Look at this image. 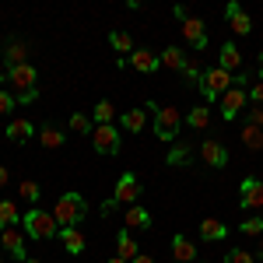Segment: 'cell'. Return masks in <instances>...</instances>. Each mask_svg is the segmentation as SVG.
I'll list each match as a JSON object with an SVG mask.
<instances>
[{
	"mask_svg": "<svg viewBox=\"0 0 263 263\" xmlns=\"http://www.w3.org/2000/svg\"><path fill=\"white\" fill-rule=\"evenodd\" d=\"M109 263H126V260H123V256H112V260H109Z\"/></svg>",
	"mask_w": 263,
	"mask_h": 263,
	"instance_id": "7bdbcfd3",
	"label": "cell"
},
{
	"mask_svg": "<svg viewBox=\"0 0 263 263\" xmlns=\"http://www.w3.org/2000/svg\"><path fill=\"white\" fill-rule=\"evenodd\" d=\"M182 39L190 42L193 49H207V25L200 18H186L182 21Z\"/></svg>",
	"mask_w": 263,
	"mask_h": 263,
	"instance_id": "30bf717a",
	"label": "cell"
},
{
	"mask_svg": "<svg viewBox=\"0 0 263 263\" xmlns=\"http://www.w3.org/2000/svg\"><path fill=\"white\" fill-rule=\"evenodd\" d=\"M63 141H67V137H63V130H60V126H53V123H42V126H39V144H42V147L57 151V147H60Z\"/></svg>",
	"mask_w": 263,
	"mask_h": 263,
	"instance_id": "d6986e66",
	"label": "cell"
},
{
	"mask_svg": "<svg viewBox=\"0 0 263 263\" xmlns=\"http://www.w3.org/2000/svg\"><path fill=\"white\" fill-rule=\"evenodd\" d=\"M239 228H242V235H263V218H246Z\"/></svg>",
	"mask_w": 263,
	"mask_h": 263,
	"instance_id": "e575fe53",
	"label": "cell"
},
{
	"mask_svg": "<svg viewBox=\"0 0 263 263\" xmlns=\"http://www.w3.org/2000/svg\"><path fill=\"white\" fill-rule=\"evenodd\" d=\"M18 197H21V200H28V203H39V197H42L39 182H35V179H25L18 186Z\"/></svg>",
	"mask_w": 263,
	"mask_h": 263,
	"instance_id": "f546056e",
	"label": "cell"
},
{
	"mask_svg": "<svg viewBox=\"0 0 263 263\" xmlns=\"http://www.w3.org/2000/svg\"><path fill=\"white\" fill-rule=\"evenodd\" d=\"M144 123H147V109H130V112H123V130H130V134H141Z\"/></svg>",
	"mask_w": 263,
	"mask_h": 263,
	"instance_id": "cb8c5ba5",
	"label": "cell"
},
{
	"mask_svg": "<svg viewBox=\"0 0 263 263\" xmlns=\"http://www.w3.org/2000/svg\"><path fill=\"white\" fill-rule=\"evenodd\" d=\"M137 197H141V179L134 176V172H123L120 179H116V193H112V200L116 203H137Z\"/></svg>",
	"mask_w": 263,
	"mask_h": 263,
	"instance_id": "52a82bcc",
	"label": "cell"
},
{
	"mask_svg": "<svg viewBox=\"0 0 263 263\" xmlns=\"http://www.w3.org/2000/svg\"><path fill=\"white\" fill-rule=\"evenodd\" d=\"M239 203L246 211H263V182L260 179H242V190H239Z\"/></svg>",
	"mask_w": 263,
	"mask_h": 263,
	"instance_id": "9c48e42d",
	"label": "cell"
},
{
	"mask_svg": "<svg viewBox=\"0 0 263 263\" xmlns=\"http://www.w3.org/2000/svg\"><path fill=\"white\" fill-rule=\"evenodd\" d=\"M14 105H18V102H14V95H11V91H4V88H0V112H11V109H14Z\"/></svg>",
	"mask_w": 263,
	"mask_h": 263,
	"instance_id": "d590c367",
	"label": "cell"
},
{
	"mask_svg": "<svg viewBox=\"0 0 263 263\" xmlns=\"http://www.w3.org/2000/svg\"><path fill=\"white\" fill-rule=\"evenodd\" d=\"M7 179H11V168H4V165H0V186H4Z\"/></svg>",
	"mask_w": 263,
	"mask_h": 263,
	"instance_id": "60d3db41",
	"label": "cell"
},
{
	"mask_svg": "<svg viewBox=\"0 0 263 263\" xmlns=\"http://www.w3.org/2000/svg\"><path fill=\"white\" fill-rule=\"evenodd\" d=\"M126 63H130L134 70H141V74H155V70L162 67V60H158L151 49H134V53L126 57Z\"/></svg>",
	"mask_w": 263,
	"mask_h": 263,
	"instance_id": "4fadbf2b",
	"label": "cell"
},
{
	"mask_svg": "<svg viewBox=\"0 0 263 263\" xmlns=\"http://www.w3.org/2000/svg\"><path fill=\"white\" fill-rule=\"evenodd\" d=\"M224 263H256V260H253L249 249H228L224 253Z\"/></svg>",
	"mask_w": 263,
	"mask_h": 263,
	"instance_id": "836d02e7",
	"label": "cell"
},
{
	"mask_svg": "<svg viewBox=\"0 0 263 263\" xmlns=\"http://www.w3.org/2000/svg\"><path fill=\"white\" fill-rule=\"evenodd\" d=\"M0 84H7V67H0Z\"/></svg>",
	"mask_w": 263,
	"mask_h": 263,
	"instance_id": "b9f144b4",
	"label": "cell"
},
{
	"mask_svg": "<svg viewBox=\"0 0 263 263\" xmlns=\"http://www.w3.org/2000/svg\"><path fill=\"white\" fill-rule=\"evenodd\" d=\"M246 102H249V91H242V88H228V91L221 95V102H218V105H221V116L232 123L246 109Z\"/></svg>",
	"mask_w": 263,
	"mask_h": 263,
	"instance_id": "ba28073f",
	"label": "cell"
},
{
	"mask_svg": "<svg viewBox=\"0 0 263 263\" xmlns=\"http://www.w3.org/2000/svg\"><path fill=\"white\" fill-rule=\"evenodd\" d=\"M91 144H95L99 155H116V151H120V130H116L112 123L95 126V130H91Z\"/></svg>",
	"mask_w": 263,
	"mask_h": 263,
	"instance_id": "8992f818",
	"label": "cell"
},
{
	"mask_svg": "<svg viewBox=\"0 0 263 263\" xmlns=\"http://www.w3.org/2000/svg\"><path fill=\"white\" fill-rule=\"evenodd\" d=\"M112 120H116V105H112L109 99H102L99 105H95V123L105 126V123H112Z\"/></svg>",
	"mask_w": 263,
	"mask_h": 263,
	"instance_id": "83f0119b",
	"label": "cell"
},
{
	"mask_svg": "<svg viewBox=\"0 0 263 263\" xmlns=\"http://www.w3.org/2000/svg\"><path fill=\"white\" fill-rule=\"evenodd\" d=\"M123 224L126 228H151V211H144V207H126V214H123Z\"/></svg>",
	"mask_w": 263,
	"mask_h": 263,
	"instance_id": "ffe728a7",
	"label": "cell"
},
{
	"mask_svg": "<svg viewBox=\"0 0 263 263\" xmlns=\"http://www.w3.org/2000/svg\"><path fill=\"white\" fill-rule=\"evenodd\" d=\"M190 158H193L190 144H176V147L168 151V165H190Z\"/></svg>",
	"mask_w": 263,
	"mask_h": 263,
	"instance_id": "4dcf8cb0",
	"label": "cell"
},
{
	"mask_svg": "<svg viewBox=\"0 0 263 263\" xmlns=\"http://www.w3.org/2000/svg\"><path fill=\"white\" fill-rule=\"evenodd\" d=\"M224 18H228V25L235 28V35H249V32H253V21H249V14L242 11L239 0H232V4L224 7Z\"/></svg>",
	"mask_w": 263,
	"mask_h": 263,
	"instance_id": "8fae6325",
	"label": "cell"
},
{
	"mask_svg": "<svg viewBox=\"0 0 263 263\" xmlns=\"http://www.w3.org/2000/svg\"><path fill=\"white\" fill-rule=\"evenodd\" d=\"M84 214H88V200L81 193H63L53 207V218L60 228H78V221H84Z\"/></svg>",
	"mask_w": 263,
	"mask_h": 263,
	"instance_id": "7a4b0ae2",
	"label": "cell"
},
{
	"mask_svg": "<svg viewBox=\"0 0 263 263\" xmlns=\"http://www.w3.org/2000/svg\"><path fill=\"white\" fill-rule=\"evenodd\" d=\"M200 235L207 239V242H224V239H228V228H224L218 218H203L200 221Z\"/></svg>",
	"mask_w": 263,
	"mask_h": 263,
	"instance_id": "e0dca14e",
	"label": "cell"
},
{
	"mask_svg": "<svg viewBox=\"0 0 263 263\" xmlns=\"http://www.w3.org/2000/svg\"><path fill=\"white\" fill-rule=\"evenodd\" d=\"M246 123H253V126H263V105H256L253 112H249V120Z\"/></svg>",
	"mask_w": 263,
	"mask_h": 263,
	"instance_id": "8d00e7d4",
	"label": "cell"
},
{
	"mask_svg": "<svg viewBox=\"0 0 263 263\" xmlns=\"http://www.w3.org/2000/svg\"><path fill=\"white\" fill-rule=\"evenodd\" d=\"M186 123H190L193 130H207V123H211V112H207V105H197V109H190Z\"/></svg>",
	"mask_w": 263,
	"mask_h": 263,
	"instance_id": "f1b7e54d",
	"label": "cell"
},
{
	"mask_svg": "<svg viewBox=\"0 0 263 263\" xmlns=\"http://www.w3.org/2000/svg\"><path fill=\"white\" fill-rule=\"evenodd\" d=\"M0 242H4V249H7L14 260H25V235H21L18 228H7V232H0Z\"/></svg>",
	"mask_w": 263,
	"mask_h": 263,
	"instance_id": "2e32d148",
	"label": "cell"
},
{
	"mask_svg": "<svg viewBox=\"0 0 263 263\" xmlns=\"http://www.w3.org/2000/svg\"><path fill=\"white\" fill-rule=\"evenodd\" d=\"M116 246H120V256H123L126 263H130V260H137V256H141V246L134 242V235H130L126 228H123L120 235H116Z\"/></svg>",
	"mask_w": 263,
	"mask_h": 263,
	"instance_id": "7402d4cb",
	"label": "cell"
},
{
	"mask_svg": "<svg viewBox=\"0 0 263 263\" xmlns=\"http://www.w3.org/2000/svg\"><path fill=\"white\" fill-rule=\"evenodd\" d=\"M197 84H200V95H203L207 102H221L224 91H228V88H235L232 74H224L221 67H211V70H203Z\"/></svg>",
	"mask_w": 263,
	"mask_h": 263,
	"instance_id": "277c9868",
	"label": "cell"
},
{
	"mask_svg": "<svg viewBox=\"0 0 263 263\" xmlns=\"http://www.w3.org/2000/svg\"><path fill=\"white\" fill-rule=\"evenodd\" d=\"M200 158L211 168H221V165H228V147H224L221 141H203L200 144Z\"/></svg>",
	"mask_w": 263,
	"mask_h": 263,
	"instance_id": "7c38bea8",
	"label": "cell"
},
{
	"mask_svg": "<svg viewBox=\"0 0 263 263\" xmlns=\"http://www.w3.org/2000/svg\"><path fill=\"white\" fill-rule=\"evenodd\" d=\"M109 46H112L120 57H130V53H134V39H130V32H109Z\"/></svg>",
	"mask_w": 263,
	"mask_h": 263,
	"instance_id": "4316f807",
	"label": "cell"
},
{
	"mask_svg": "<svg viewBox=\"0 0 263 263\" xmlns=\"http://www.w3.org/2000/svg\"><path fill=\"white\" fill-rule=\"evenodd\" d=\"M21 224H25V232L32 235V239H39V242H46V239H57L60 235V224H57V218L53 214H46V211H28L25 218H21Z\"/></svg>",
	"mask_w": 263,
	"mask_h": 263,
	"instance_id": "3957f363",
	"label": "cell"
},
{
	"mask_svg": "<svg viewBox=\"0 0 263 263\" xmlns=\"http://www.w3.org/2000/svg\"><path fill=\"white\" fill-rule=\"evenodd\" d=\"M21 63H28L25 60V42H11L7 46V70L11 67H21Z\"/></svg>",
	"mask_w": 263,
	"mask_h": 263,
	"instance_id": "1f68e13d",
	"label": "cell"
},
{
	"mask_svg": "<svg viewBox=\"0 0 263 263\" xmlns=\"http://www.w3.org/2000/svg\"><path fill=\"white\" fill-rule=\"evenodd\" d=\"M32 137H35V123L32 120H11L7 123V141L25 144V141H32Z\"/></svg>",
	"mask_w": 263,
	"mask_h": 263,
	"instance_id": "5bb4252c",
	"label": "cell"
},
{
	"mask_svg": "<svg viewBox=\"0 0 263 263\" xmlns=\"http://www.w3.org/2000/svg\"><path fill=\"white\" fill-rule=\"evenodd\" d=\"M172 14L179 18V25H182V21H186V18H190V11H186V7H172Z\"/></svg>",
	"mask_w": 263,
	"mask_h": 263,
	"instance_id": "f35d334b",
	"label": "cell"
},
{
	"mask_svg": "<svg viewBox=\"0 0 263 263\" xmlns=\"http://www.w3.org/2000/svg\"><path fill=\"white\" fill-rule=\"evenodd\" d=\"M155 137L158 141H176L179 137V109H158V116H155Z\"/></svg>",
	"mask_w": 263,
	"mask_h": 263,
	"instance_id": "5b68a950",
	"label": "cell"
},
{
	"mask_svg": "<svg viewBox=\"0 0 263 263\" xmlns=\"http://www.w3.org/2000/svg\"><path fill=\"white\" fill-rule=\"evenodd\" d=\"M242 144L249 147V151H263V126L246 123V126H242Z\"/></svg>",
	"mask_w": 263,
	"mask_h": 263,
	"instance_id": "484cf974",
	"label": "cell"
},
{
	"mask_svg": "<svg viewBox=\"0 0 263 263\" xmlns=\"http://www.w3.org/2000/svg\"><path fill=\"white\" fill-rule=\"evenodd\" d=\"M249 99L256 102V105H263V81H260V84H253V91H249Z\"/></svg>",
	"mask_w": 263,
	"mask_h": 263,
	"instance_id": "74e56055",
	"label": "cell"
},
{
	"mask_svg": "<svg viewBox=\"0 0 263 263\" xmlns=\"http://www.w3.org/2000/svg\"><path fill=\"white\" fill-rule=\"evenodd\" d=\"M18 221H21L18 207H14L11 200H0V232H7V228H14Z\"/></svg>",
	"mask_w": 263,
	"mask_h": 263,
	"instance_id": "d4e9b609",
	"label": "cell"
},
{
	"mask_svg": "<svg viewBox=\"0 0 263 263\" xmlns=\"http://www.w3.org/2000/svg\"><path fill=\"white\" fill-rule=\"evenodd\" d=\"M70 130H74V134H84V137H91V120H88L84 112H74V116H70Z\"/></svg>",
	"mask_w": 263,
	"mask_h": 263,
	"instance_id": "d6a6232c",
	"label": "cell"
},
{
	"mask_svg": "<svg viewBox=\"0 0 263 263\" xmlns=\"http://www.w3.org/2000/svg\"><path fill=\"white\" fill-rule=\"evenodd\" d=\"M0 263H4V260H0Z\"/></svg>",
	"mask_w": 263,
	"mask_h": 263,
	"instance_id": "bcb514c9",
	"label": "cell"
},
{
	"mask_svg": "<svg viewBox=\"0 0 263 263\" xmlns=\"http://www.w3.org/2000/svg\"><path fill=\"white\" fill-rule=\"evenodd\" d=\"M63 246H67V253H74V256H81L84 253V235L81 228H60V235H57Z\"/></svg>",
	"mask_w": 263,
	"mask_h": 263,
	"instance_id": "ac0fdd59",
	"label": "cell"
},
{
	"mask_svg": "<svg viewBox=\"0 0 263 263\" xmlns=\"http://www.w3.org/2000/svg\"><path fill=\"white\" fill-rule=\"evenodd\" d=\"M158 60H162V67H168V70H179V74L186 70V63H190L186 57H182V49H179V46H168V49H165Z\"/></svg>",
	"mask_w": 263,
	"mask_h": 263,
	"instance_id": "603a6c76",
	"label": "cell"
},
{
	"mask_svg": "<svg viewBox=\"0 0 263 263\" xmlns=\"http://www.w3.org/2000/svg\"><path fill=\"white\" fill-rule=\"evenodd\" d=\"M25 263H39V260H25Z\"/></svg>",
	"mask_w": 263,
	"mask_h": 263,
	"instance_id": "f6af8a7d",
	"label": "cell"
},
{
	"mask_svg": "<svg viewBox=\"0 0 263 263\" xmlns=\"http://www.w3.org/2000/svg\"><path fill=\"white\" fill-rule=\"evenodd\" d=\"M130 263H155V256H151V253H141L137 260H130Z\"/></svg>",
	"mask_w": 263,
	"mask_h": 263,
	"instance_id": "ab89813d",
	"label": "cell"
},
{
	"mask_svg": "<svg viewBox=\"0 0 263 263\" xmlns=\"http://www.w3.org/2000/svg\"><path fill=\"white\" fill-rule=\"evenodd\" d=\"M218 67H221L224 74L239 70V67H242V53H239V49H235L232 42H224V46H221V63H218Z\"/></svg>",
	"mask_w": 263,
	"mask_h": 263,
	"instance_id": "44dd1931",
	"label": "cell"
},
{
	"mask_svg": "<svg viewBox=\"0 0 263 263\" xmlns=\"http://www.w3.org/2000/svg\"><path fill=\"white\" fill-rule=\"evenodd\" d=\"M35 81H39V70H35L32 63H21V67H11V70H7V84H11V95H14L18 105L35 102V95H39Z\"/></svg>",
	"mask_w": 263,
	"mask_h": 263,
	"instance_id": "6da1fadb",
	"label": "cell"
},
{
	"mask_svg": "<svg viewBox=\"0 0 263 263\" xmlns=\"http://www.w3.org/2000/svg\"><path fill=\"white\" fill-rule=\"evenodd\" d=\"M172 260L176 263H197V246L190 242L186 235H176L172 239Z\"/></svg>",
	"mask_w": 263,
	"mask_h": 263,
	"instance_id": "9a60e30c",
	"label": "cell"
},
{
	"mask_svg": "<svg viewBox=\"0 0 263 263\" xmlns=\"http://www.w3.org/2000/svg\"><path fill=\"white\" fill-rule=\"evenodd\" d=\"M260 74H263V53H260Z\"/></svg>",
	"mask_w": 263,
	"mask_h": 263,
	"instance_id": "ee69618b",
	"label": "cell"
}]
</instances>
